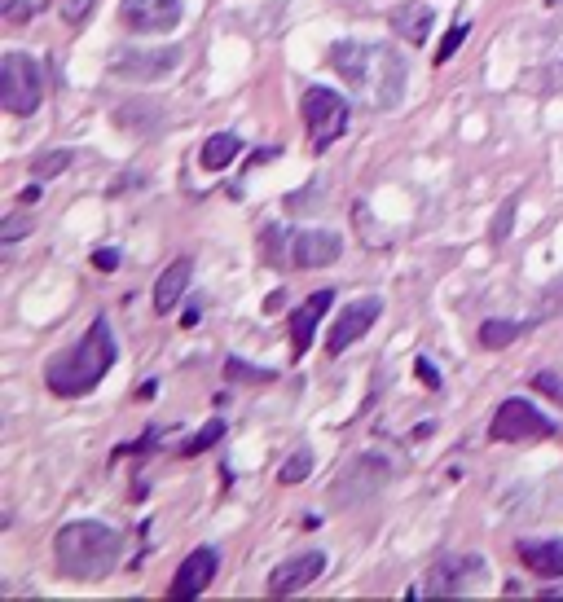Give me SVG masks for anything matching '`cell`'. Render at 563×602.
Wrapping results in <instances>:
<instances>
[{"label":"cell","mask_w":563,"mask_h":602,"mask_svg":"<svg viewBox=\"0 0 563 602\" xmlns=\"http://www.w3.org/2000/svg\"><path fill=\"white\" fill-rule=\"evenodd\" d=\"M550 436H555V422L520 396L502 400L498 414L489 422V440H498V444H524V440H550Z\"/></svg>","instance_id":"8992f818"},{"label":"cell","mask_w":563,"mask_h":602,"mask_svg":"<svg viewBox=\"0 0 563 602\" xmlns=\"http://www.w3.org/2000/svg\"><path fill=\"white\" fill-rule=\"evenodd\" d=\"M322 572H326V554H322V550L295 554V559H286V563L273 567V576H269V594H273V598L300 594V589H308L313 581H322Z\"/></svg>","instance_id":"7c38bea8"},{"label":"cell","mask_w":563,"mask_h":602,"mask_svg":"<svg viewBox=\"0 0 563 602\" xmlns=\"http://www.w3.org/2000/svg\"><path fill=\"white\" fill-rule=\"evenodd\" d=\"M379 312H383V299H352V304L339 312V321L335 326H330V334H326V352L330 356H339V352H348L352 343L361 339V334H366L374 321H379Z\"/></svg>","instance_id":"8fae6325"},{"label":"cell","mask_w":563,"mask_h":602,"mask_svg":"<svg viewBox=\"0 0 563 602\" xmlns=\"http://www.w3.org/2000/svg\"><path fill=\"white\" fill-rule=\"evenodd\" d=\"M22 233H27V220H22V216H9L5 225H0V242H18Z\"/></svg>","instance_id":"f546056e"},{"label":"cell","mask_w":563,"mask_h":602,"mask_svg":"<svg viewBox=\"0 0 563 602\" xmlns=\"http://www.w3.org/2000/svg\"><path fill=\"white\" fill-rule=\"evenodd\" d=\"M550 88H555V93H563V62L550 66Z\"/></svg>","instance_id":"e575fe53"},{"label":"cell","mask_w":563,"mask_h":602,"mask_svg":"<svg viewBox=\"0 0 563 602\" xmlns=\"http://www.w3.org/2000/svg\"><path fill=\"white\" fill-rule=\"evenodd\" d=\"M119 22L128 31H137V36H168L181 22V0H124Z\"/></svg>","instance_id":"9c48e42d"},{"label":"cell","mask_w":563,"mask_h":602,"mask_svg":"<svg viewBox=\"0 0 563 602\" xmlns=\"http://www.w3.org/2000/svg\"><path fill=\"white\" fill-rule=\"evenodd\" d=\"M330 66L344 75L357 106L366 110H392L405 97V58L388 44L374 40H339L330 44Z\"/></svg>","instance_id":"6da1fadb"},{"label":"cell","mask_w":563,"mask_h":602,"mask_svg":"<svg viewBox=\"0 0 563 602\" xmlns=\"http://www.w3.org/2000/svg\"><path fill=\"white\" fill-rule=\"evenodd\" d=\"M44 102V71L31 53L9 49L0 58V106L9 115H36Z\"/></svg>","instance_id":"277c9868"},{"label":"cell","mask_w":563,"mask_h":602,"mask_svg":"<svg viewBox=\"0 0 563 602\" xmlns=\"http://www.w3.org/2000/svg\"><path fill=\"white\" fill-rule=\"evenodd\" d=\"M546 5H555V9H563V0H546Z\"/></svg>","instance_id":"d590c367"},{"label":"cell","mask_w":563,"mask_h":602,"mask_svg":"<svg viewBox=\"0 0 563 602\" xmlns=\"http://www.w3.org/2000/svg\"><path fill=\"white\" fill-rule=\"evenodd\" d=\"M304 124H308V141H313V150L322 154L330 150L339 137L348 132V97H339L335 88H322V84H313L304 93Z\"/></svg>","instance_id":"5b68a950"},{"label":"cell","mask_w":563,"mask_h":602,"mask_svg":"<svg viewBox=\"0 0 563 602\" xmlns=\"http://www.w3.org/2000/svg\"><path fill=\"white\" fill-rule=\"evenodd\" d=\"M119 554H124V537L119 528L97 519H75L58 528L53 537V559H58V572L71 576V581H102L119 567Z\"/></svg>","instance_id":"3957f363"},{"label":"cell","mask_w":563,"mask_h":602,"mask_svg":"<svg viewBox=\"0 0 563 602\" xmlns=\"http://www.w3.org/2000/svg\"><path fill=\"white\" fill-rule=\"evenodd\" d=\"M388 479H392V462H388V457L366 453V457H357V462H352L348 471L335 479L330 501H335V506H357V501H370L379 488H388Z\"/></svg>","instance_id":"52a82bcc"},{"label":"cell","mask_w":563,"mask_h":602,"mask_svg":"<svg viewBox=\"0 0 563 602\" xmlns=\"http://www.w3.org/2000/svg\"><path fill=\"white\" fill-rule=\"evenodd\" d=\"M533 387H537V392H546L550 400H559V405H563V378H559V374H550V370H542V374L533 378Z\"/></svg>","instance_id":"4316f807"},{"label":"cell","mask_w":563,"mask_h":602,"mask_svg":"<svg viewBox=\"0 0 563 602\" xmlns=\"http://www.w3.org/2000/svg\"><path fill=\"white\" fill-rule=\"evenodd\" d=\"M515 207H520V194H511L498 211V220H493V247H502L506 238H511V220H515Z\"/></svg>","instance_id":"d4e9b609"},{"label":"cell","mask_w":563,"mask_h":602,"mask_svg":"<svg viewBox=\"0 0 563 602\" xmlns=\"http://www.w3.org/2000/svg\"><path fill=\"white\" fill-rule=\"evenodd\" d=\"M520 334H524L520 321H484V326H480V348H489V352L511 348Z\"/></svg>","instance_id":"ffe728a7"},{"label":"cell","mask_w":563,"mask_h":602,"mask_svg":"<svg viewBox=\"0 0 563 602\" xmlns=\"http://www.w3.org/2000/svg\"><path fill=\"white\" fill-rule=\"evenodd\" d=\"M330 299H335V291H317L308 295L304 308L291 312V339H295V356H304L308 348H313V334H317V321L330 312Z\"/></svg>","instance_id":"9a60e30c"},{"label":"cell","mask_w":563,"mask_h":602,"mask_svg":"<svg viewBox=\"0 0 563 602\" xmlns=\"http://www.w3.org/2000/svg\"><path fill=\"white\" fill-rule=\"evenodd\" d=\"M339 255H344V238L335 229H300L291 233V247H286L291 269H326Z\"/></svg>","instance_id":"30bf717a"},{"label":"cell","mask_w":563,"mask_h":602,"mask_svg":"<svg viewBox=\"0 0 563 602\" xmlns=\"http://www.w3.org/2000/svg\"><path fill=\"white\" fill-rule=\"evenodd\" d=\"M484 576V563L476 554H458V559H440L432 567V581H427V594H467L471 581Z\"/></svg>","instance_id":"5bb4252c"},{"label":"cell","mask_w":563,"mask_h":602,"mask_svg":"<svg viewBox=\"0 0 563 602\" xmlns=\"http://www.w3.org/2000/svg\"><path fill=\"white\" fill-rule=\"evenodd\" d=\"M5 18L18 27V22H27V18H31V5H27V0H5Z\"/></svg>","instance_id":"1f68e13d"},{"label":"cell","mask_w":563,"mask_h":602,"mask_svg":"<svg viewBox=\"0 0 563 602\" xmlns=\"http://www.w3.org/2000/svg\"><path fill=\"white\" fill-rule=\"evenodd\" d=\"M308 471H313V453H308V449H295V453L282 462L278 479H282V484H304Z\"/></svg>","instance_id":"7402d4cb"},{"label":"cell","mask_w":563,"mask_h":602,"mask_svg":"<svg viewBox=\"0 0 563 602\" xmlns=\"http://www.w3.org/2000/svg\"><path fill=\"white\" fill-rule=\"evenodd\" d=\"M93 269H102V273H115V269H119V251H115V247H102V251H93Z\"/></svg>","instance_id":"f1b7e54d"},{"label":"cell","mask_w":563,"mask_h":602,"mask_svg":"<svg viewBox=\"0 0 563 602\" xmlns=\"http://www.w3.org/2000/svg\"><path fill=\"white\" fill-rule=\"evenodd\" d=\"M71 163H75L71 150H49V154H40V159L31 163V172H36V181H49V176H62Z\"/></svg>","instance_id":"44dd1931"},{"label":"cell","mask_w":563,"mask_h":602,"mask_svg":"<svg viewBox=\"0 0 563 602\" xmlns=\"http://www.w3.org/2000/svg\"><path fill=\"white\" fill-rule=\"evenodd\" d=\"M242 154V141L234 132H216V137L203 141V150H198V163L207 167V172H220V167H229Z\"/></svg>","instance_id":"d6986e66"},{"label":"cell","mask_w":563,"mask_h":602,"mask_svg":"<svg viewBox=\"0 0 563 602\" xmlns=\"http://www.w3.org/2000/svg\"><path fill=\"white\" fill-rule=\"evenodd\" d=\"M225 374L234 378V383H269L273 370H260V365H242L238 356H229L225 361Z\"/></svg>","instance_id":"cb8c5ba5"},{"label":"cell","mask_w":563,"mask_h":602,"mask_svg":"<svg viewBox=\"0 0 563 602\" xmlns=\"http://www.w3.org/2000/svg\"><path fill=\"white\" fill-rule=\"evenodd\" d=\"M467 36H471V27H467V22H458V27H449V36L440 40V49H436V62L445 66V62H449V58H454V53L462 49V40H467Z\"/></svg>","instance_id":"484cf974"},{"label":"cell","mask_w":563,"mask_h":602,"mask_svg":"<svg viewBox=\"0 0 563 602\" xmlns=\"http://www.w3.org/2000/svg\"><path fill=\"white\" fill-rule=\"evenodd\" d=\"M282 308H286V291H273L264 299V312H282Z\"/></svg>","instance_id":"d6a6232c"},{"label":"cell","mask_w":563,"mask_h":602,"mask_svg":"<svg viewBox=\"0 0 563 602\" xmlns=\"http://www.w3.org/2000/svg\"><path fill=\"white\" fill-rule=\"evenodd\" d=\"M181 66V49H119L110 58V75L115 80H132V84H154L163 75H172Z\"/></svg>","instance_id":"ba28073f"},{"label":"cell","mask_w":563,"mask_h":602,"mask_svg":"<svg viewBox=\"0 0 563 602\" xmlns=\"http://www.w3.org/2000/svg\"><path fill=\"white\" fill-rule=\"evenodd\" d=\"M18 198H22V203H27V207H31V203H40V198H44V189H40V181H36V185H27V189H22Z\"/></svg>","instance_id":"836d02e7"},{"label":"cell","mask_w":563,"mask_h":602,"mask_svg":"<svg viewBox=\"0 0 563 602\" xmlns=\"http://www.w3.org/2000/svg\"><path fill=\"white\" fill-rule=\"evenodd\" d=\"M520 563L537 576H563V541H520Z\"/></svg>","instance_id":"ac0fdd59"},{"label":"cell","mask_w":563,"mask_h":602,"mask_svg":"<svg viewBox=\"0 0 563 602\" xmlns=\"http://www.w3.org/2000/svg\"><path fill=\"white\" fill-rule=\"evenodd\" d=\"M216 572H220V554L212 550V545H198V550H190V554H185V563L176 567L168 594L172 598H198L207 585L216 581Z\"/></svg>","instance_id":"4fadbf2b"},{"label":"cell","mask_w":563,"mask_h":602,"mask_svg":"<svg viewBox=\"0 0 563 602\" xmlns=\"http://www.w3.org/2000/svg\"><path fill=\"white\" fill-rule=\"evenodd\" d=\"M115 330H110V321L106 317H97L93 326H88V334L75 348H66L58 352L49 361V370H44V383H49V392L53 396H66V400H75V396H88L97 383L110 374V365H115Z\"/></svg>","instance_id":"7a4b0ae2"},{"label":"cell","mask_w":563,"mask_h":602,"mask_svg":"<svg viewBox=\"0 0 563 602\" xmlns=\"http://www.w3.org/2000/svg\"><path fill=\"white\" fill-rule=\"evenodd\" d=\"M432 27H436V14H432V5H423V0H414V5H401V9L392 14V31H396L401 40H410V44H427Z\"/></svg>","instance_id":"e0dca14e"},{"label":"cell","mask_w":563,"mask_h":602,"mask_svg":"<svg viewBox=\"0 0 563 602\" xmlns=\"http://www.w3.org/2000/svg\"><path fill=\"white\" fill-rule=\"evenodd\" d=\"M190 277H194V264L185 260V255L172 260L159 282H154V312H172L176 304H181V295L190 291Z\"/></svg>","instance_id":"2e32d148"},{"label":"cell","mask_w":563,"mask_h":602,"mask_svg":"<svg viewBox=\"0 0 563 602\" xmlns=\"http://www.w3.org/2000/svg\"><path fill=\"white\" fill-rule=\"evenodd\" d=\"M220 436H225V422H220V418H212V422H207V427L203 431H198V436L190 440V444H185V457H198V453H207V449H212V444L220 440Z\"/></svg>","instance_id":"603a6c76"},{"label":"cell","mask_w":563,"mask_h":602,"mask_svg":"<svg viewBox=\"0 0 563 602\" xmlns=\"http://www.w3.org/2000/svg\"><path fill=\"white\" fill-rule=\"evenodd\" d=\"M414 374L423 378V383L432 387V392H436V387H440V374H436V365H432V361H423V356H418V361H414Z\"/></svg>","instance_id":"4dcf8cb0"},{"label":"cell","mask_w":563,"mask_h":602,"mask_svg":"<svg viewBox=\"0 0 563 602\" xmlns=\"http://www.w3.org/2000/svg\"><path fill=\"white\" fill-rule=\"evenodd\" d=\"M88 9H93V0H62V22L80 27V22L88 18Z\"/></svg>","instance_id":"83f0119b"}]
</instances>
